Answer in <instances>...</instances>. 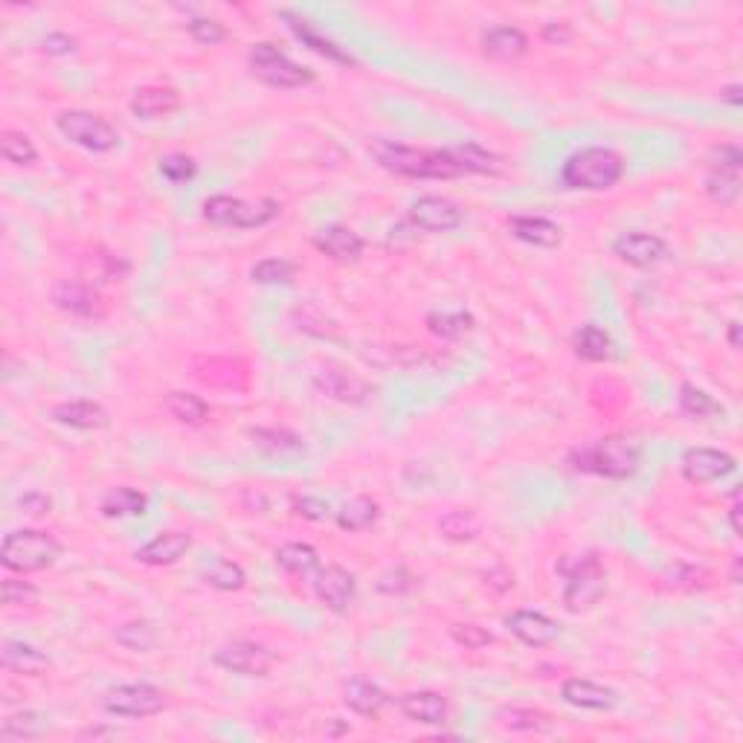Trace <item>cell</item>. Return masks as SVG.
Segmentation results:
<instances>
[{
	"mask_svg": "<svg viewBox=\"0 0 743 743\" xmlns=\"http://www.w3.org/2000/svg\"><path fill=\"white\" fill-rule=\"evenodd\" d=\"M273 558H276L279 569H285L288 575H297V578L320 569V555L308 543H282Z\"/></svg>",
	"mask_w": 743,
	"mask_h": 743,
	"instance_id": "1f68e13d",
	"label": "cell"
},
{
	"mask_svg": "<svg viewBox=\"0 0 743 743\" xmlns=\"http://www.w3.org/2000/svg\"><path fill=\"white\" fill-rule=\"evenodd\" d=\"M279 18L288 24V30L297 35V41L302 47H308L311 53H317V56H323V59L334 61V64H346V67H357V59L352 53H346L337 41H331L328 35L317 30L311 21H305L302 15L297 12H291V9H282L279 12Z\"/></svg>",
	"mask_w": 743,
	"mask_h": 743,
	"instance_id": "5bb4252c",
	"label": "cell"
},
{
	"mask_svg": "<svg viewBox=\"0 0 743 743\" xmlns=\"http://www.w3.org/2000/svg\"><path fill=\"white\" fill-rule=\"evenodd\" d=\"M41 47H44V53H50V56H70V53L76 50V38L67 35V32H47V35L41 38Z\"/></svg>",
	"mask_w": 743,
	"mask_h": 743,
	"instance_id": "f5cc1de1",
	"label": "cell"
},
{
	"mask_svg": "<svg viewBox=\"0 0 743 743\" xmlns=\"http://www.w3.org/2000/svg\"><path fill=\"white\" fill-rule=\"evenodd\" d=\"M53 418L64 424V427H73V430H99L108 424V413L102 404L96 401H64L53 407Z\"/></svg>",
	"mask_w": 743,
	"mask_h": 743,
	"instance_id": "83f0119b",
	"label": "cell"
},
{
	"mask_svg": "<svg viewBox=\"0 0 743 743\" xmlns=\"http://www.w3.org/2000/svg\"><path fill=\"white\" fill-rule=\"evenodd\" d=\"M279 215V204L273 198L244 201L233 195H212L204 201V218L215 227H238V230H256L265 227Z\"/></svg>",
	"mask_w": 743,
	"mask_h": 743,
	"instance_id": "8992f818",
	"label": "cell"
},
{
	"mask_svg": "<svg viewBox=\"0 0 743 743\" xmlns=\"http://www.w3.org/2000/svg\"><path fill=\"white\" fill-rule=\"evenodd\" d=\"M720 99H726L729 105H741V85H729L720 93Z\"/></svg>",
	"mask_w": 743,
	"mask_h": 743,
	"instance_id": "6f0895ef",
	"label": "cell"
},
{
	"mask_svg": "<svg viewBox=\"0 0 743 743\" xmlns=\"http://www.w3.org/2000/svg\"><path fill=\"white\" fill-rule=\"evenodd\" d=\"M613 253L633 268H654L665 256H668V244L665 238L654 236V233H622L613 241Z\"/></svg>",
	"mask_w": 743,
	"mask_h": 743,
	"instance_id": "2e32d148",
	"label": "cell"
},
{
	"mask_svg": "<svg viewBox=\"0 0 743 743\" xmlns=\"http://www.w3.org/2000/svg\"><path fill=\"white\" fill-rule=\"evenodd\" d=\"M741 503H738V497H735V503L729 508V520H732V532L741 537L743 535V523H741Z\"/></svg>",
	"mask_w": 743,
	"mask_h": 743,
	"instance_id": "9f6ffc18",
	"label": "cell"
},
{
	"mask_svg": "<svg viewBox=\"0 0 743 743\" xmlns=\"http://www.w3.org/2000/svg\"><path fill=\"white\" fill-rule=\"evenodd\" d=\"M38 587L30 581H21V578H6L3 581V604L9 607H30L38 601Z\"/></svg>",
	"mask_w": 743,
	"mask_h": 743,
	"instance_id": "681fc988",
	"label": "cell"
},
{
	"mask_svg": "<svg viewBox=\"0 0 743 743\" xmlns=\"http://www.w3.org/2000/svg\"><path fill=\"white\" fill-rule=\"evenodd\" d=\"M163 407H166V413L175 418V421L189 424V427L204 424L209 416L207 401H201V398L192 395V392H169V395L163 398Z\"/></svg>",
	"mask_w": 743,
	"mask_h": 743,
	"instance_id": "e575fe53",
	"label": "cell"
},
{
	"mask_svg": "<svg viewBox=\"0 0 743 743\" xmlns=\"http://www.w3.org/2000/svg\"><path fill=\"white\" fill-rule=\"evenodd\" d=\"M572 349H575V355L581 357V360H587V363H604V360H610V355H613V340H610V334L601 326L587 323V326H581L575 331Z\"/></svg>",
	"mask_w": 743,
	"mask_h": 743,
	"instance_id": "f1b7e54d",
	"label": "cell"
},
{
	"mask_svg": "<svg viewBox=\"0 0 743 743\" xmlns=\"http://www.w3.org/2000/svg\"><path fill=\"white\" fill-rule=\"evenodd\" d=\"M569 38H572V30L566 24H546L543 27V41H549V44H566Z\"/></svg>",
	"mask_w": 743,
	"mask_h": 743,
	"instance_id": "11a10c76",
	"label": "cell"
},
{
	"mask_svg": "<svg viewBox=\"0 0 743 743\" xmlns=\"http://www.w3.org/2000/svg\"><path fill=\"white\" fill-rule=\"evenodd\" d=\"M508 230H511V236L520 238L523 244H532V247H558L561 244V227L555 224V221H549V218H543V215H517V218H511L508 221Z\"/></svg>",
	"mask_w": 743,
	"mask_h": 743,
	"instance_id": "484cf974",
	"label": "cell"
},
{
	"mask_svg": "<svg viewBox=\"0 0 743 743\" xmlns=\"http://www.w3.org/2000/svg\"><path fill=\"white\" fill-rule=\"evenodd\" d=\"M561 697L564 703L575 706V709H587V712H610L619 706V691L610 685L595 683V680H584V677H569L561 685Z\"/></svg>",
	"mask_w": 743,
	"mask_h": 743,
	"instance_id": "e0dca14e",
	"label": "cell"
},
{
	"mask_svg": "<svg viewBox=\"0 0 743 743\" xmlns=\"http://www.w3.org/2000/svg\"><path fill=\"white\" fill-rule=\"evenodd\" d=\"M180 108V93L169 85H146L134 93L131 114L137 119H163Z\"/></svg>",
	"mask_w": 743,
	"mask_h": 743,
	"instance_id": "44dd1931",
	"label": "cell"
},
{
	"mask_svg": "<svg viewBox=\"0 0 743 743\" xmlns=\"http://www.w3.org/2000/svg\"><path fill=\"white\" fill-rule=\"evenodd\" d=\"M294 514L299 517H305V520H314V523H320V520H328V503L326 500H320V497H294Z\"/></svg>",
	"mask_w": 743,
	"mask_h": 743,
	"instance_id": "816d5d0a",
	"label": "cell"
},
{
	"mask_svg": "<svg viewBox=\"0 0 743 743\" xmlns=\"http://www.w3.org/2000/svg\"><path fill=\"white\" fill-rule=\"evenodd\" d=\"M665 587L671 590H700L709 584V572L703 566L694 564H674L665 575H662Z\"/></svg>",
	"mask_w": 743,
	"mask_h": 743,
	"instance_id": "f6af8a7d",
	"label": "cell"
},
{
	"mask_svg": "<svg viewBox=\"0 0 743 743\" xmlns=\"http://www.w3.org/2000/svg\"><path fill=\"white\" fill-rule=\"evenodd\" d=\"M427 328H430V334H436L442 340H459V337L474 331V317L468 311H447V308H442V311L427 314Z\"/></svg>",
	"mask_w": 743,
	"mask_h": 743,
	"instance_id": "d590c367",
	"label": "cell"
},
{
	"mask_svg": "<svg viewBox=\"0 0 743 743\" xmlns=\"http://www.w3.org/2000/svg\"><path fill=\"white\" fill-rule=\"evenodd\" d=\"M729 346L741 349V323H729Z\"/></svg>",
	"mask_w": 743,
	"mask_h": 743,
	"instance_id": "680465c9",
	"label": "cell"
},
{
	"mask_svg": "<svg viewBox=\"0 0 743 743\" xmlns=\"http://www.w3.org/2000/svg\"><path fill=\"white\" fill-rule=\"evenodd\" d=\"M297 276V265L288 259H265L250 270V279L259 285H291Z\"/></svg>",
	"mask_w": 743,
	"mask_h": 743,
	"instance_id": "ee69618b",
	"label": "cell"
},
{
	"mask_svg": "<svg viewBox=\"0 0 743 743\" xmlns=\"http://www.w3.org/2000/svg\"><path fill=\"white\" fill-rule=\"evenodd\" d=\"M558 572L566 578L564 607L569 613H587L607 593V572L595 552L566 555L558 564Z\"/></svg>",
	"mask_w": 743,
	"mask_h": 743,
	"instance_id": "277c9868",
	"label": "cell"
},
{
	"mask_svg": "<svg viewBox=\"0 0 743 743\" xmlns=\"http://www.w3.org/2000/svg\"><path fill=\"white\" fill-rule=\"evenodd\" d=\"M439 532L447 540H453V543H468V540H474L479 535V520H476L474 511L453 508L439 520Z\"/></svg>",
	"mask_w": 743,
	"mask_h": 743,
	"instance_id": "60d3db41",
	"label": "cell"
},
{
	"mask_svg": "<svg viewBox=\"0 0 743 743\" xmlns=\"http://www.w3.org/2000/svg\"><path fill=\"white\" fill-rule=\"evenodd\" d=\"M314 595L331 613H346L357 598L355 575L337 564L323 566L314 572Z\"/></svg>",
	"mask_w": 743,
	"mask_h": 743,
	"instance_id": "7c38bea8",
	"label": "cell"
},
{
	"mask_svg": "<svg viewBox=\"0 0 743 743\" xmlns=\"http://www.w3.org/2000/svg\"><path fill=\"white\" fill-rule=\"evenodd\" d=\"M204 581H207L212 590H221V593H236L247 584V575L236 561H227V558H218L204 569Z\"/></svg>",
	"mask_w": 743,
	"mask_h": 743,
	"instance_id": "ab89813d",
	"label": "cell"
},
{
	"mask_svg": "<svg viewBox=\"0 0 743 743\" xmlns=\"http://www.w3.org/2000/svg\"><path fill=\"white\" fill-rule=\"evenodd\" d=\"M250 439H253V445L259 447L262 453H268V456H279V459H285V456H299V453H305V445H302V439L294 436L291 430H276V427H259V430H250Z\"/></svg>",
	"mask_w": 743,
	"mask_h": 743,
	"instance_id": "4dcf8cb0",
	"label": "cell"
},
{
	"mask_svg": "<svg viewBox=\"0 0 743 743\" xmlns=\"http://www.w3.org/2000/svg\"><path fill=\"white\" fill-rule=\"evenodd\" d=\"M450 636H453L456 645H462L468 651H479V648H485V645L494 642V636L479 625H453L450 627Z\"/></svg>",
	"mask_w": 743,
	"mask_h": 743,
	"instance_id": "f907efd6",
	"label": "cell"
},
{
	"mask_svg": "<svg viewBox=\"0 0 743 743\" xmlns=\"http://www.w3.org/2000/svg\"><path fill=\"white\" fill-rule=\"evenodd\" d=\"M706 195L720 207H732L741 198V169H714V166H709Z\"/></svg>",
	"mask_w": 743,
	"mask_h": 743,
	"instance_id": "836d02e7",
	"label": "cell"
},
{
	"mask_svg": "<svg viewBox=\"0 0 743 743\" xmlns=\"http://www.w3.org/2000/svg\"><path fill=\"white\" fill-rule=\"evenodd\" d=\"M398 709L407 720L424 726H442L450 712L447 700L439 691H410L398 700Z\"/></svg>",
	"mask_w": 743,
	"mask_h": 743,
	"instance_id": "ffe728a7",
	"label": "cell"
},
{
	"mask_svg": "<svg viewBox=\"0 0 743 743\" xmlns=\"http://www.w3.org/2000/svg\"><path fill=\"white\" fill-rule=\"evenodd\" d=\"M462 218V209L439 195H424L410 207V221L424 233H450L462 224Z\"/></svg>",
	"mask_w": 743,
	"mask_h": 743,
	"instance_id": "9a60e30c",
	"label": "cell"
},
{
	"mask_svg": "<svg viewBox=\"0 0 743 743\" xmlns=\"http://www.w3.org/2000/svg\"><path fill=\"white\" fill-rule=\"evenodd\" d=\"M314 244H317V250L320 253H326L328 259H334V262H340V265H349V262H357L360 256H363V238L357 236L355 230H349V227H340V224H331L326 227L320 236L314 238Z\"/></svg>",
	"mask_w": 743,
	"mask_h": 743,
	"instance_id": "603a6c76",
	"label": "cell"
},
{
	"mask_svg": "<svg viewBox=\"0 0 743 743\" xmlns=\"http://www.w3.org/2000/svg\"><path fill=\"white\" fill-rule=\"evenodd\" d=\"M18 506L24 508L27 514H32V517H41V514H47L50 511V497L47 494H41V491H27L21 500H18Z\"/></svg>",
	"mask_w": 743,
	"mask_h": 743,
	"instance_id": "db71d44e",
	"label": "cell"
},
{
	"mask_svg": "<svg viewBox=\"0 0 743 743\" xmlns=\"http://www.w3.org/2000/svg\"><path fill=\"white\" fill-rule=\"evenodd\" d=\"M56 128L61 131L64 140H70L79 149L93 151V154H108L119 146V131L108 122V119L96 117L90 111H61L56 117Z\"/></svg>",
	"mask_w": 743,
	"mask_h": 743,
	"instance_id": "ba28073f",
	"label": "cell"
},
{
	"mask_svg": "<svg viewBox=\"0 0 743 743\" xmlns=\"http://www.w3.org/2000/svg\"><path fill=\"white\" fill-rule=\"evenodd\" d=\"M378 514H381V508L375 500H369V497H352L349 503H343L340 511L334 514V520H337V526L343 529V532H366V529H372L375 523H378Z\"/></svg>",
	"mask_w": 743,
	"mask_h": 743,
	"instance_id": "f546056e",
	"label": "cell"
},
{
	"mask_svg": "<svg viewBox=\"0 0 743 743\" xmlns=\"http://www.w3.org/2000/svg\"><path fill=\"white\" fill-rule=\"evenodd\" d=\"M416 587V578L407 566H392L378 578V593L384 595H407Z\"/></svg>",
	"mask_w": 743,
	"mask_h": 743,
	"instance_id": "c3c4849f",
	"label": "cell"
},
{
	"mask_svg": "<svg viewBox=\"0 0 743 743\" xmlns=\"http://www.w3.org/2000/svg\"><path fill=\"white\" fill-rule=\"evenodd\" d=\"M212 662L230 674H241V677H268L276 656L270 654L265 645L259 642H247V639H238V642H227L221 645Z\"/></svg>",
	"mask_w": 743,
	"mask_h": 743,
	"instance_id": "30bf717a",
	"label": "cell"
},
{
	"mask_svg": "<svg viewBox=\"0 0 743 743\" xmlns=\"http://www.w3.org/2000/svg\"><path fill=\"white\" fill-rule=\"evenodd\" d=\"M160 175L169 180V183H189V180L198 175V163L192 157L175 151V154H166L160 160Z\"/></svg>",
	"mask_w": 743,
	"mask_h": 743,
	"instance_id": "bcb514c9",
	"label": "cell"
},
{
	"mask_svg": "<svg viewBox=\"0 0 743 743\" xmlns=\"http://www.w3.org/2000/svg\"><path fill=\"white\" fill-rule=\"evenodd\" d=\"M566 462L578 474L627 479L642 465V445L630 436H604L595 445L575 447Z\"/></svg>",
	"mask_w": 743,
	"mask_h": 743,
	"instance_id": "7a4b0ae2",
	"label": "cell"
},
{
	"mask_svg": "<svg viewBox=\"0 0 743 743\" xmlns=\"http://www.w3.org/2000/svg\"><path fill=\"white\" fill-rule=\"evenodd\" d=\"M0 665L12 674H21V677H41V674H47L50 659L30 642L6 639L0 645Z\"/></svg>",
	"mask_w": 743,
	"mask_h": 743,
	"instance_id": "d6986e66",
	"label": "cell"
},
{
	"mask_svg": "<svg viewBox=\"0 0 743 743\" xmlns=\"http://www.w3.org/2000/svg\"><path fill=\"white\" fill-rule=\"evenodd\" d=\"M192 549V537L186 532H163L149 540L143 549H137V561L146 566H172Z\"/></svg>",
	"mask_w": 743,
	"mask_h": 743,
	"instance_id": "7402d4cb",
	"label": "cell"
},
{
	"mask_svg": "<svg viewBox=\"0 0 743 743\" xmlns=\"http://www.w3.org/2000/svg\"><path fill=\"white\" fill-rule=\"evenodd\" d=\"M508 633L529 648H546L558 639L561 627L540 610H514L506 616Z\"/></svg>",
	"mask_w": 743,
	"mask_h": 743,
	"instance_id": "ac0fdd59",
	"label": "cell"
},
{
	"mask_svg": "<svg viewBox=\"0 0 743 743\" xmlns=\"http://www.w3.org/2000/svg\"><path fill=\"white\" fill-rule=\"evenodd\" d=\"M53 302L76 320H102L108 311L99 291L90 282H79V279H59L53 285Z\"/></svg>",
	"mask_w": 743,
	"mask_h": 743,
	"instance_id": "8fae6325",
	"label": "cell"
},
{
	"mask_svg": "<svg viewBox=\"0 0 743 743\" xmlns=\"http://www.w3.org/2000/svg\"><path fill=\"white\" fill-rule=\"evenodd\" d=\"M482 50L485 56L497 61H517L520 56H526L529 50V38L526 32L517 30V27H491V30L482 35Z\"/></svg>",
	"mask_w": 743,
	"mask_h": 743,
	"instance_id": "4316f807",
	"label": "cell"
},
{
	"mask_svg": "<svg viewBox=\"0 0 743 743\" xmlns=\"http://www.w3.org/2000/svg\"><path fill=\"white\" fill-rule=\"evenodd\" d=\"M375 160L401 178L416 180H450L468 175L465 163V146H450V149H413L401 146L392 140H375L372 143Z\"/></svg>",
	"mask_w": 743,
	"mask_h": 743,
	"instance_id": "6da1fadb",
	"label": "cell"
},
{
	"mask_svg": "<svg viewBox=\"0 0 743 743\" xmlns=\"http://www.w3.org/2000/svg\"><path fill=\"white\" fill-rule=\"evenodd\" d=\"M114 642L122 645L125 651H134V654H149L151 648L157 645V627L140 619V622H125L114 630Z\"/></svg>",
	"mask_w": 743,
	"mask_h": 743,
	"instance_id": "f35d334b",
	"label": "cell"
},
{
	"mask_svg": "<svg viewBox=\"0 0 743 743\" xmlns=\"http://www.w3.org/2000/svg\"><path fill=\"white\" fill-rule=\"evenodd\" d=\"M47 732V720L38 712H15L9 714L0 726L3 741H35Z\"/></svg>",
	"mask_w": 743,
	"mask_h": 743,
	"instance_id": "8d00e7d4",
	"label": "cell"
},
{
	"mask_svg": "<svg viewBox=\"0 0 743 743\" xmlns=\"http://www.w3.org/2000/svg\"><path fill=\"white\" fill-rule=\"evenodd\" d=\"M314 387L340 404H363L372 395V389L366 387L360 378H352L340 369H320L314 375Z\"/></svg>",
	"mask_w": 743,
	"mask_h": 743,
	"instance_id": "cb8c5ba5",
	"label": "cell"
},
{
	"mask_svg": "<svg viewBox=\"0 0 743 743\" xmlns=\"http://www.w3.org/2000/svg\"><path fill=\"white\" fill-rule=\"evenodd\" d=\"M102 709L114 717H151L166 709V694L149 683H125L105 691Z\"/></svg>",
	"mask_w": 743,
	"mask_h": 743,
	"instance_id": "9c48e42d",
	"label": "cell"
},
{
	"mask_svg": "<svg viewBox=\"0 0 743 743\" xmlns=\"http://www.w3.org/2000/svg\"><path fill=\"white\" fill-rule=\"evenodd\" d=\"M0 154H3L6 163L21 166V169H27V166H32L38 160V151L32 146V140L27 134H21V131H3V137H0Z\"/></svg>",
	"mask_w": 743,
	"mask_h": 743,
	"instance_id": "b9f144b4",
	"label": "cell"
},
{
	"mask_svg": "<svg viewBox=\"0 0 743 743\" xmlns=\"http://www.w3.org/2000/svg\"><path fill=\"white\" fill-rule=\"evenodd\" d=\"M186 30L204 47H215V44L227 41V27L221 21H212V18H192V21H186Z\"/></svg>",
	"mask_w": 743,
	"mask_h": 743,
	"instance_id": "7dc6e473",
	"label": "cell"
},
{
	"mask_svg": "<svg viewBox=\"0 0 743 743\" xmlns=\"http://www.w3.org/2000/svg\"><path fill=\"white\" fill-rule=\"evenodd\" d=\"M61 558V543L50 532H38V529H21L6 535L3 546H0V564L9 572L18 575H30V572H41L50 569Z\"/></svg>",
	"mask_w": 743,
	"mask_h": 743,
	"instance_id": "5b68a950",
	"label": "cell"
},
{
	"mask_svg": "<svg viewBox=\"0 0 743 743\" xmlns=\"http://www.w3.org/2000/svg\"><path fill=\"white\" fill-rule=\"evenodd\" d=\"M343 703L360 717H378L389 706V694L372 680L352 677L343 688Z\"/></svg>",
	"mask_w": 743,
	"mask_h": 743,
	"instance_id": "d4e9b609",
	"label": "cell"
},
{
	"mask_svg": "<svg viewBox=\"0 0 743 743\" xmlns=\"http://www.w3.org/2000/svg\"><path fill=\"white\" fill-rule=\"evenodd\" d=\"M625 178V157L607 146H590V149L575 151L561 169V180L569 189H587L601 192L613 189Z\"/></svg>",
	"mask_w": 743,
	"mask_h": 743,
	"instance_id": "3957f363",
	"label": "cell"
},
{
	"mask_svg": "<svg viewBox=\"0 0 743 743\" xmlns=\"http://www.w3.org/2000/svg\"><path fill=\"white\" fill-rule=\"evenodd\" d=\"M680 410L688 418H697V421H709V418L726 413L720 401H714L706 389L694 387V384H683L680 387Z\"/></svg>",
	"mask_w": 743,
	"mask_h": 743,
	"instance_id": "74e56055",
	"label": "cell"
},
{
	"mask_svg": "<svg viewBox=\"0 0 743 743\" xmlns=\"http://www.w3.org/2000/svg\"><path fill=\"white\" fill-rule=\"evenodd\" d=\"M102 514L105 517H140V514H146V508H149V500H146V494L143 491H137V488H111L105 497H102Z\"/></svg>",
	"mask_w": 743,
	"mask_h": 743,
	"instance_id": "d6a6232c",
	"label": "cell"
},
{
	"mask_svg": "<svg viewBox=\"0 0 743 743\" xmlns=\"http://www.w3.org/2000/svg\"><path fill=\"white\" fill-rule=\"evenodd\" d=\"M497 720L511 729V732H543L549 729V717L537 709H523V706H511L497 714Z\"/></svg>",
	"mask_w": 743,
	"mask_h": 743,
	"instance_id": "7bdbcfd3",
	"label": "cell"
},
{
	"mask_svg": "<svg viewBox=\"0 0 743 743\" xmlns=\"http://www.w3.org/2000/svg\"><path fill=\"white\" fill-rule=\"evenodd\" d=\"M250 70L256 79H262L265 85L279 90H294L302 85H311L314 82V73L308 67H302L297 61H291L276 44L270 41H259L250 47Z\"/></svg>",
	"mask_w": 743,
	"mask_h": 743,
	"instance_id": "52a82bcc",
	"label": "cell"
},
{
	"mask_svg": "<svg viewBox=\"0 0 743 743\" xmlns=\"http://www.w3.org/2000/svg\"><path fill=\"white\" fill-rule=\"evenodd\" d=\"M683 476L694 485H709V482H717L723 476L735 474L738 462L735 456H729L726 450H714V447H691L685 450L683 462Z\"/></svg>",
	"mask_w": 743,
	"mask_h": 743,
	"instance_id": "4fadbf2b",
	"label": "cell"
}]
</instances>
